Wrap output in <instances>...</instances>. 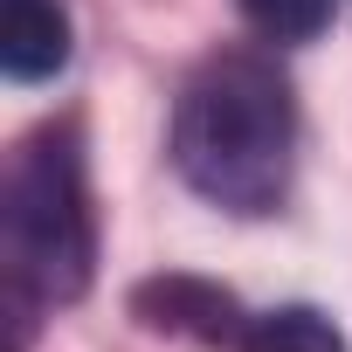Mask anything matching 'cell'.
Returning <instances> with one entry per match:
<instances>
[{
    "label": "cell",
    "mask_w": 352,
    "mask_h": 352,
    "mask_svg": "<svg viewBox=\"0 0 352 352\" xmlns=\"http://www.w3.org/2000/svg\"><path fill=\"white\" fill-rule=\"evenodd\" d=\"M0 263H8V352L28 345L35 304H76L97 270V214L83 187V131L56 118L14 145L8 194H0Z\"/></svg>",
    "instance_id": "7a4b0ae2"
},
{
    "label": "cell",
    "mask_w": 352,
    "mask_h": 352,
    "mask_svg": "<svg viewBox=\"0 0 352 352\" xmlns=\"http://www.w3.org/2000/svg\"><path fill=\"white\" fill-rule=\"evenodd\" d=\"M235 8L270 42H311V35H324V21H331L338 0H235Z\"/></svg>",
    "instance_id": "8992f818"
},
{
    "label": "cell",
    "mask_w": 352,
    "mask_h": 352,
    "mask_svg": "<svg viewBox=\"0 0 352 352\" xmlns=\"http://www.w3.org/2000/svg\"><path fill=\"white\" fill-rule=\"evenodd\" d=\"M242 352H345L338 324L311 304H283V311H263L242 338Z\"/></svg>",
    "instance_id": "5b68a950"
},
{
    "label": "cell",
    "mask_w": 352,
    "mask_h": 352,
    "mask_svg": "<svg viewBox=\"0 0 352 352\" xmlns=\"http://www.w3.org/2000/svg\"><path fill=\"white\" fill-rule=\"evenodd\" d=\"M131 318L145 331H166V338H194V345H242L249 338V311L235 304V290L208 283V276H187V270H166V276H145L131 290Z\"/></svg>",
    "instance_id": "3957f363"
},
{
    "label": "cell",
    "mask_w": 352,
    "mask_h": 352,
    "mask_svg": "<svg viewBox=\"0 0 352 352\" xmlns=\"http://www.w3.org/2000/svg\"><path fill=\"white\" fill-rule=\"evenodd\" d=\"M173 166L201 201L228 214H270L297 166L290 76L256 49L208 56L173 104Z\"/></svg>",
    "instance_id": "6da1fadb"
},
{
    "label": "cell",
    "mask_w": 352,
    "mask_h": 352,
    "mask_svg": "<svg viewBox=\"0 0 352 352\" xmlns=\"http://www.w3.org/2000/svg\"><path fill=\"white\" fill-rule=\"evenodd\" d=\"M69 63V14L63 0H8L0 14V69L14 83H42Z\"/></svg>",
    "instance_id": "277c9868"
}]
</instances>
